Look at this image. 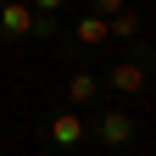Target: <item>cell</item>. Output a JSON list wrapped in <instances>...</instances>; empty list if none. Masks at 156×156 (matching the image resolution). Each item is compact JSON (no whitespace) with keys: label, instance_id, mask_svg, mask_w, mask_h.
<instances>
[{"label":"cell","instance_id":"cell-2","mask_svg":"<svg viewBox=\"0 0 156 156\" xmlns=\"http://www.w3.org/2000/svg\"><path fill=\"white\" fill-rule=\"evenodd\" d=\"M34 140H39L45 156H84V151H89V123H84L78 112H67V106H50L45 117H39Z\"/></svg>","mask_w":156,"mask_h":156},{"label":"cell","instance_id":"cell-8","mask_svg":"<svg viewBox=\"0 0 156 156\" xmlns=\"http://www.w3.org/2000/svg\"><path fill=\"white\" fill-rule=\"evenodd\" d=\"M0 39H34V11L23 0H0Z\"/></svg>","mask_w":156,"mask_h":156},{"label":"cell","instance_id":"cell-3","mask_svg":"<svg viewBox=\"0 0 156 156\" xmlns=\"http://www.w3.org/2000/svg\"><path fill=\"white\" fill-rule=\"evenodd\" d=\"M84 123H89V145L106 151V156H123V151L140 145V117L128 106H95Z\"/></svg>","mask_w":156,"mask_h":156},{"label":"cell","instance_id":"cell-1","mask_svg":"<svg viewBox=\"0 0 156 156\" xmlns=\"http://www.w3.org/2000/svg\"><path fill=\"white\" fill-rule=\"evenodd\" d=\"M151 84H156V45H151V39L140 50H123L101 73V95H117V101H145Z\"/></svg>","mask_w":156,"mask_h":156},{"label":"cell","instance_id":"cell-6","mask_svg":"<svg viewBox=\"0 0 156 156\" xmlns=\"http://www.w3.org/2000/svg\"><path fill=\"white\" fill-rule=\"evenodd\" d=\"M34 45H62V28H67V0H34Z\"/></svg>","mask_w":156,"mask_h":156},{"label":"cell","instance_id":"cell-7","mask_svg":"<svg viewBox=\"0 0 156 156\" xmlns=\"http://www.w3.org/2000/svg\"><path fill=\"white\" fill-rule=\"evenodd\" d=\"M106 34H112V45H123V50H140V45H145V17L123 6L117 17H106Z\"/></svg>","mask_w":156,"mask_h":156},{"label":"cell","instance_id":"cell-5","mask_svg":"<svg viewBox=\"0 0 156 156\" xmlns=\"http://www.w3.org/2000/svg\"><path fill=\"white\" fill-rule=\"evenodd\" d=\"M67 112H78V117H89L95 106H101V73H95V67H73L67 73Z\"/></svg>","mask_w":156,"mask_h":156},{"label":"cell","instance_id":"cell-4","mask_svg":"<svg viewBox=\"0 0 156 156\" xmlns=\"http://www.w3.org/2000/svg\"><path fill=\"white\" fill-rule=\"evenodd\" d=\"M62 45H67L73 56H89V50H101V45H112V34H106V17H95V11H84V17H73V23L62 28Z\"/></svg>","mask_w":156,"mask_h":156}]
</instances>
